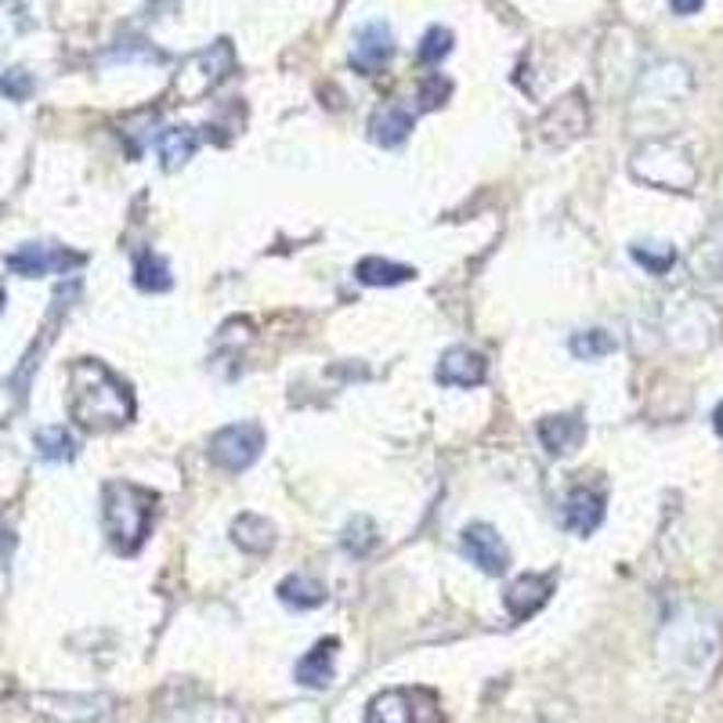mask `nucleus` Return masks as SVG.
Segmentation results:
<instances>
[{
  "label": "nucleus",
  "mask_w": 723,
  "mask_h": 723,
  "mask_svg": "<svg viewBox=\"0 0 723 723\" xmlns=\"http://www.w3.org/2000/svg\"><path fill=\"white\" fill-rule=\"evenodd\" d=\"M713 427H716V434L723 438V402L716 405V413H713Z\"/></svg>",
  "instance_id": "7c9ffc66"
},
{
  "label": "nucleus",
  "mask_w": 723,
  "mask_h": 723,
  "mask_svg": "<svg viewBox=\"0 0 723 723\" xmlns=\"http://www.w3.org/2000/svg\"><path fill=\"white\" fill-rule=\"evenodd\" d=\"M409 130H413V113L402 105V102H388L383 108L372 113V124H369V135L377 145L383 149H394V145H402L409 138Z\"/></svg>",
  "instance_id": "2eb2a0df"
},
{
  "label": "nucleus",
  "mask_w": 723,
  "mask_h": 723,
  "mask_svg": "<svg viewBox=\"0 0 723 723\" xmlns=\"http://www.w3.org/2000/svg\"><path fill=\"white\" fill-rule=\"evenodd\" d=\"M630 253H633V261L651 275H666L673 264H677V250L666 243H636Z\"/></svg>",
  "instance_id": "b1692460"
},
{
  "label": "nucleus",
  "mask_w": 723,
  "mask_h": 723,
  "mask_svg": "<svg viewBox=\"0 0 723 723\" xmlns=\"http://www.w3.org/2000/svg\"><path fill=\"white\" fill-rule=\"evenodd\" d=\"M236 66V51L232 41H214L210 47H203L192 58H185L174 77V99L177 102H196L203 94H210L217 83H221Z\"/></svg>",
  "instance_id": "7ed1b4c3"
},
{
  "label": "nucleus",
  "mask_w": 723,
  "mask_h": 723,
  "mask_svg": "<svg viewBox=\"0 0 723 723\" xmlns=\"http://www.w3.org/2000/svg\"><path fill=\"white\" fill-rule=\"evenodd\" d=\"M171 264H167L160 253L152 250H141L138 261H135V286L145 289V294H163L171 289Z\"/></svg>",
  "instance_id": "4be33fe9"
},
{
  "label": "nucleus",
  "mask_w": 723,
  "mask_h": 723,
  "mask_svg": "<svg viewBox=\"0 0 723 723\" xmlns=\"http://www.w3.org/2000/svg\"><path fill=\"white\" fill-rule=\"evenodd\" d=\"M705 0H669V8L677 11V15H695L698 8H702Z\"/></svg>",
  "instance_id": "c85d7f7f"
},
{
  "label": "nucleus",
  "mask_w": 723,
  "mask_h": 723,
  "mask_svg": "<svg viewBox=\"0 0 723 723\" xmlns=\"http://www.w3.org/2000/svg\"><path fill=\"white\" fill-rule=\"evenodd\" d=\"M550 589H553V578L550 575H517L514 583H510V589H506V611L514 615L517 622H525V619H532V615L547 605V597H550Z\"/></svg>",
  "instance_id": "ddd939ff"
},
{
  "label": "nucleus",
  "mask_w": 723,
  "mask_h": 723,
  "mask_svg": "<svg viewBox=\"0 0 723 723\" xmlns=\"http://www.w3.org/2000/svg\"><path fill=\"white\" fill-rule=\"evenodd\" d=\"M261 449H264V431L257 424L221 427L210 438V460L221 470H228V474H239L250 463H257Z\"/></svg>",
  "instance_id": "423d86ee"
},
{
  "label": "nucleus",
  "mask_w": 723,
  "mask_h": 723,
  "mask_svg": "<svg viewBox=\"0 0 723 723\" xmlns=\"http://www.w3.org/2000/svg\"><path fill=\"white\" fill-rule=\"evenodd\" d=\"M4 305H8V294H4V286H0V315H4Z\"/></svg>",
  "instance_id": "2f4dec72"
},
{
  "label": "nucleus",
  "mask_w": 723,
  "mask_h": 723,
  "mask_svg": "<svg viewBox=\"0 0 723 723\" xmlns=\"http://www.w3.org/2000/svg\"><path fill=\"white\" fill-rule=\"evenodd\" d=\"M355 275L362 286H402L413 279L416 272L409 268V264H394L388 257H366V261H358Z\"/></svg>",
  "instance_id": "412c9836"
},
{
  "label": "nucleus",
  "mask_w": 723,
  "mask_h": 723,
  "mask_svg": "<svg viewBox=\"0 0 723 723\" xmlns=\"http://www.w3.org/2000/svg\"><path fill=\"white\" fill-rule=\"evenodd\" d=\"M394 55V33L388 22H366L355 33L352 44V66L362 72H377L388 66V58Z\"/></svg>",
  "instance_id": "1a4fd4ad"
},
{
  "label": "nucleus",
  "mask_w": 723,
  "mask_h": 723,
  "mask_svg": "<svg viewBox=\"0 0 723 723\" xmlns=\"http://www.w3.org/2000/svg\"><path fill=\"white\" fill-rule=\"evenodd\" d=\"M542 119H561V130L550 138V145H564V141H575V138L586 130L589 108H586V102H583V94H569V99H561Z\"/></svg>",
  "instance_id": "a211bd4d"
},
{
  "label": "nucleus",
  "mask_w": 723,
  "mask_h": 723,
  "mask_svg": "<svg viewBox=\"0 0 723 723\" xmlns=\"http://www.w3.org/2000/svg\"><path fill=\"white\" fill-rule=\"evenodd\" d=\"M36 91V80L30 69H8L4 77H0V94L11 102H30Z\"/></svg>",
  "instance_id": "bb28decb"
},
{
  "label": "nucleus",
  "mask_w": 723,
  "mask_h": 723,
  "mask_svg": "<svg viewBox=\"0 0 723 723\" xmlns=\"http://www.w3.org/2000/svg\"><path fill=\"white\" fill-rule=\"evenodd\" d=\"M336 651H341V644H336L333 636H325V641H319L315 647L308 651L305 658L297 662V669H294L297 684L315 687V691H322V687H330V680H333V662H336Z\"/></svg>",
  "instance_id": "4468645a"
},
{
  "label": "nucleus",
  "mask_w": 723,
  "mask_h": 723,
  "mask_svg": "<svg viewBox=\"0 0 723 723\" xmlns=\"http://www.w3.org/2000/svg\"><path fill=\"white\" fill-rule=\"evenodd\" d=\"M275 539H279V532L261 514H239L232 521V542L246 553H268L275 547Z\"/></svg>",
  "instance_id": "f3484780"
},
{
  "label": "nucleus",
  "mask_w": 723,
  "mask_h": 723,
  "mask_svg": "<svg viewBox=\"0 0 723 723\" xmlns=\"http://www.w3.org/2000/svg\"><path fill=\"white\" fill-rule=\"evenodd\" d=\"M366 723H445L434 691L424 687H394L369 702Z\"/></svg>",
  "instance_id": "39448f33"
},
{
  "label": "nucleus",
  "mask_w": 723,
  "mask_h": 723,
  "mask_svg": "<svg viewBox=\"0 0 723 723\" xmlns=\"http://www.w3.org/2000/svg\"><path fill=\"white\" fill-rule=\"evenodd\" d=\"M452 33L445 30V26H434V30H427L424 33V41H420V62L424 66H438L445 55L452 51Z\"/></svg>",
  "instance_id": "a878e982"
},
{
  "label": "nucleus",
  "mask_w": 723,
  "mask_h": 723,
  "mask_svg": "<svg viewBox=\"0 0 723 723\" xmlns=\"http://www.w3.org/2000/svg\"><path fill=\"white\" fill-rule=\"evenodd\" d=\"M485 372V355L470 352V347H449L438 362V383H452V388H478Z\"/></svg>",
  "instance_id": "f8f14e48"
},
{
  "label": "nucleus",
  "mask_w": 723,
  "mask_h": 723,
  "mask_svg": "<svg viewBox=\"0 0 723 723\" xmlns=\"http://www.w3.org/2000/svg\"><path fill=\"white\" fill-rule=\"evenodd\" d=\"M77 264H83V253H69L62 246H47V243H26L15 253H8V272L22 275V279L69 272V268H77Z\"/></svg>",
  "instance_id": "0eeeda50"
},
{
  "label": "nucleus",
  "mask_w": 723,
  "mask_h": 723,
  "mask_svg": "<svg viewBox=\"0 0 723 723\" xmlns=\"http://www.w3.org/2000/svg\"><path fill=\"white\" fill-rule=\"evenodd\" d=\"M33 445H36V456H41V460H47V463H69L72 456H77V449H80L77 438H72V431H69V427H58V424L36 431Z\"/></svg>",
  "instance_id": "aec40b11"
},
{
  "label": "nucleus",
  "mask_w": 723,
  "mask_h": 723,
  "mask_svg": "<svg viewBox=\"0 0 723 723\" xmlns=\"http://www.w3.org/2000/svg\"><path fill=\"white\" fill-rule=\"evenodd\" d=\"M633 174L647 181V185H658L669 192H687L695 185L691 156H687L680 145H669V141L644 145V149L633 156Z\"/></svg>",
  "instance_id": "20e7f679"
},
{
  "label": "nucleus",
  "mask_w": 723,
  "mask_h": 723,
  "mask_svg": "<svg viewBox=\"0 0 723 723\" xmlns=\"http://www.w3.org/2000/svg\"><path fill=\"white\" fill-rule=\"evenodd\" d=\"M536 434L550 456H572L586 441V424L575 413H558V416H542Z\"/></svg>",
  "instance_id": "9b49d317"
},
{
  "label": "nucleus",
  "mask_w": 723,
  "mask_h": 723,
  "mask_svg": "<svg viewBox=\"0 0 723 723\" xmlns=\"http://www.w3.org/2000/svg\"><path fill=\"white\" fill-rule=\"evenodd\" d=\"M561 521L572 536H594L600 521H605V496L594 489H575L569 500H564Z\"/></svg>",
  "instance_id": "9d476101"
},
{
  "label": "nucleus",
  "mask_w": 723,
  "mask_h": 723,
  "mask_svg": "<svg viewBox=\"0 0 723 723\" xmlns=\"http://www.w3.org/2000/svg\"><path fill=\"white\" fill-rule=\"evenodd\" d=\"M449 94H452L449 77L431 72V77H424V83H420V108H441L445 102H449Z\"/></svg>",
  "instance_id": "cd10ccee"
},
{
  "label": "nucleus",
  "mask_w": 723,
  "mask_h": 723,
  "mask_svg": "<svg viewBox=\"0 0 723 723\" xmlns=\"http://www.w3.org/2000/svg\"><path fill=\"white\" fill-rule=\"evenodd\" d=\"M341 547L347 553H355V558H366V553L377 547V525H372L369 517H352L341 536Z\"/></svg>",
  "instance_id": "393cba45"
},
{
  "label": "nucleus",
  "mask_w": 723,
  "mask_h": 723,
  "mask_svg": "<svg viewBox=\"0 0 723 723\" xmlns=\"http://www.w3.org/2000/svg\"><path fill=\"white\" fill-rule=\"evenodd\" d=\"M152 506L156 496L145 492L141 485H130V481H108L102 492V517H105V532L108 542L119 553H135L145 536H149L152 525Z\"/></svg>",
  "instance_id": "f03ea898"
},
{
  "label": "nucleus",
  "mask_w": 723,
  "mask_h": 723,
  "mask_svg": "<svg viewBox=\"0 0 723 723\" xmlns=\"http://www.w3.org/2000/svg\"><path fill=\"white\" fill-rule=\"evenodd\" d=\"M69 413L88 431H116L135 420V394L105 362L80 358L69 372Z\"/></svg>",
  "instance_id": "f257e3e1"
},
{
  "label": "nucleus",
  "mask_w": 723,
  "mask_h": 723,
  "mask_svg": "<svg viewBox=\"0 0 723 723\" xmlns=\"http://www.w3.org/2000/svg\"><path fill=\"white\" fill-rule=\"evenodd\" d=\"M279 600L294 611H311L325 605V586L311 575H286L279 583Z\"/></svg>",
  "instance_id": "6ab92c4d"
},
{
  "label": "nucleus",
  "mask_w": 723,
  "mask_h": 723,
  "mask_svg": "<svg viewBox=\"0 0 723 723\" xmlns=\"http://www.w3.org/2000/svg\"><path fill=\"white\" fill-rule=\"evenodd\" d=\"M8 558H11V532L0 528V561H8Z\"/></svg>",
  "instance_id": "c756f323"
},
{
  "label": "nucleus",
  "mask_w": 723,
  "mask_h": 723,
  "mask_svg": "<svg viewBox=\"0 0 723 723\" xmlns=\"http://www.w3.org/2000/svg\"><path fill=\"white\" fill-rule=\"evenodd\" d=\"M460 550L470 564H478L485 575H503L506 564H510V550H506L503 536L496 532L492 525H467L463 536H460Z\"/></svg>",
  "instance_id": "6e6552de"
},
{
  "label": "nucleus",
  "mask_w": 723,
  "mask_h": 723,
  "mask_svg": "<svg viewBox=\"0 0 723 723\" xmlns=\"http://www.w3.org/2000/svg\"><path fill=\"white\" fill-rule=\"evenodd\" d=\"M199 149V130L192 127H167L156 138V152H160V167L163 171H181Z\"/></svg>",
  "instance_id": "dca6fc26"
},
{
  "label": "nucleus",
  "mask_w": 723,
  "mask_h": 723,
  "mask_svg": "<svg viewBox=\"0 0 723 723\" xmlns=\"http://www.w3.org/2000/svg\"><path fill=\"white\" fill-rule=\"evenodd\" d=\"M615 336L611 333H605V330H583V333H575L572 341H569V352L578 358V362H597V358H608L611 352H615Z\"/></svg>",
  "instance_id": "5701e85b"
}]
</instances>
